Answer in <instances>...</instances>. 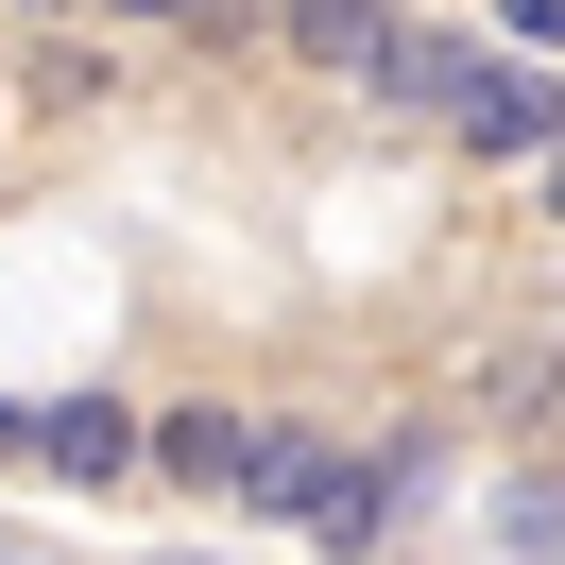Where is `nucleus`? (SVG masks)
Instances as JSON below:
<instances>
[{"mask_svg":"<svg viewBox=\"0 0 565 565\" xmlns=\"http://www.w3.org/2000/svg\"><path fill=\"white\" fill-rule=\"evenodd\" d=\"M428 120H446L462 154H548V138H565V104H548V70H531V52H462Z\"/></svg>","mask_w":565,"mask_h":565,"instance_id":"f257e3e1","label":"nucleus"},{"mask_svg":"<svg viewBox=\"0 0 565 565\" xmlns=\"http://www.w3.org/2000/svg\"><path fill=\"white\" fill-rule=\"evenodd\" d=\"M154 462H172V480H206V497H241V462H257V428L241 412H172V428H138Z\"/></svg>","mask_w":565,"mask_h":565,"instance_id":"20e7f679","label":"nucleus"},{"mask_svg":"<svg viewBox=\"0 0 565 565\" xmlns=\"http://www.w3.org/2000/svg\"><path fill=\"white\" fill-rule=\"evenodd\" d=\"M497 18H514V35H565V0H497Z\"/></svg>","mask_w":565,"mask_h":565,"instance_id":"423d86ee","label":"nucleus"},{"mask_svg":"<svg viewBox=\"0 0 565 565\" xmlns=\"http://www.w3.org/2000/svg\"><path fill=\"white\" fill-rule=\"evenodd\" d=\"M394 35H412L394 0H291V52H309V70H343V86H377Z\"/></svg>","mask_w":565,"mask_h":565,"instance_id":"f03ea898","label":"nucleus"},{"mask_svg":"<svg viewBox=\"0 0 565 565\" xmlns=\"http://www.w3.org/2000/svg\"><path fill=\"white\" fill-rule=\"evenodd\" d=\"M120 18H206V0H120Z\"/></svg>","mask_w":565,"mask_h":565,"instance_id":"6e6552de","label":"nucleus"},{"mask_svg":"<svg viewBox=\"0 0 565 565\" xmlns=\"http://www.w3.org/2000/svg\"><path fill=\"white\" fill-rule=\"evenodd\" d=\"M0 462H35V412H18V394H0Z\"/></svg>","mask_w":565,"mask_h":565,"instance_id":"0eeeda50","label":"nucleus"},{"mask_svg":"<svg viewBox=\"0 0 565 565\" xmlns=\"http://www.w3.org/2000/svg\"><path fill=\"white\" fill-rule=\"evenodd\" d=\"M497 531H514V548H565V480H548V462H531V480H497Z\"/></svg>","mask_w":565,"mask_h":565,"instance_id":"39448f33","label":"nucleus"},{"mask_svg":"<svg viewBox=\"0 0 565 565\" xmlns=\"http://www.w3.org/2000/svg\"><path fill=\"white\" fill-rule=\"evenodd\" d=\"M35 18H52V0H35Z\"/></svg>","mask_w":565,"mask_h":565,"instance_id":"9d476101","label":"nucleus"},{"mask_svg":"<svg viewBox=\"0 0 565 565\" xmlns=\"http://www.w3.org/2000/svg\"><path fill=\"white\" fill-rule=\"evenodd\" d=\"M35 462H52V480H120V462H138V412L70 394V412H35Z\"/></svg>","mask_w":565,"mask_h":565,"instance_id":"7ed1b4c3","label":"nucleus"},{"mask_svg":"<svg viewBox=\"0 0 565 565\" xmlns=\"http://www.w3.org/2000/svg\"><path fill=\"white\" fill-rule=\"evenodd\" d=\"M531 172H548V206H565V138H548V154H531Z\"/></svg>","mask_w":565,"mask_h":565,"instance_id":"1a4fd4ad","label":"nucleus"}]
</instances>
